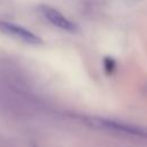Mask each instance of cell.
Segmentation results:
<instances>
[{"label": "cell", "instance_id": "1", "mask_svg": "<svg viewBox=\"0 0 147 147\" xmlns=\"http://www.w3.org/2000/svg\"><path fill=\"white\" fill-rule=\"evenodd\" d=\"M91 122L105 130H110V131H116L125 134H131V136H139V137H147V130L141 129L139 126L125 124V123H119L116 121H110V119H105V118H92Z\"/></svg>", "mask_w": 147, "mask_h": 147}, {"label": "cell", "instance_id": "2", "mask_svg": "<svg viewBox=\"0 0 147 147\" xmlns=\"http://www.w3.org/2000/svg\"><path fill=\"white\" fill-rule=\"evenodd\" d=\"M39 11L40 14L53 25H55L56 28L61 29V30H64V31H68V32H76L77 31V25L68 20L62 13H60L57 9L53 8V7H49V6H46V5H42L40 6L39 8Z\"/></svg>", "mask_w": 147, "mask_h": 147}, {"label": "cell", "instance_id": "3", "mask_svg": "<svg viewBox=\"0 0 147 147\" xmlns=\"http://www.w3.org/2000/svg\"><path fill=\"white\" fill-rule=\"evenodd\" d=\"M0 30L6 34L11 36L16 39H20L21 41H24L30 45H41L42 44V40L37 34H34L30 30H28L21 25H17V24H13L9 22H0Z\"/></svg>", "mask_w": 147, "mask_h": 147}, {"label": "cell", "instance_id": "4", "mask_svg": "<svg viewBox=\"0 0 147 147\" xmlns=\"http://www.w3.org/2000/svg\"><path fill=\"white\" fill-rule=\"evenodd\" d=\"M105 69L108 72H111L115 69V62L111 59H105Z\"/></svg>", "mask_w": 147, "mask_h": 147}]
</instances>
